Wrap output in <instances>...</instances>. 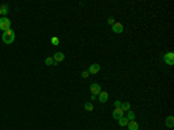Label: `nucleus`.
<instances>
[{"label":"nucleus","instance_id":"obj_7","mask_svg":"<svg viewBox=\"0 0 174 130\" xmlns=\"http://www.w3.org/2000/svg\"><path fill=\"white\" fill-rule=\"evenodd\" d=\"M99 71H100V65L99 64H93L89 66V69H88V72H89V74H95V73H98Z\"/></svg>","mask_w":174,"mask_h":130},{"label":"nucleus","instance_id":"obj_5","mask_svg":"<svg viewBox=\"0 0 174 130\" xmlns=\"http://www.w3.org/2000/svg\"><path fill=\"white\" fill-rule=\"evenodd\" d=\"M113 117L115 120H120L121 117H123V110L121 108H115V110L113 111Z\"/></svg>","mask_w":174,"mask_h":130},{"label":"nucleus","instance_id":"obj_20","mask_svg":"<svg viewBox=\"0 0 174 130\" xmlns=\"http://www.w3.org/2000/svg\"><path fill=\"white\" fill-rule=\"evenodd\" d=\"M88 76H89V72H88V71H84V72L81 73V77H83V78H88Z\"/></svg>","mask_w":174,"mask_h":130},{"label":"nucleus","instance_id":"obj_11","mask_svg":"<svg viewBox=\"0 0 174 130\" xmlns=\"http://www.w3.org/2000/svg\"><path fill=\"white\" fill-rule=\"evenodd\" d=\"M165 124H166L168 128H173V127H174V117H173V116H167Z\"/></svg>","mask_w":174,"mask_h":130},{"label":"nucleus","instance_id":"obj_17","mask_svg":"<svg viewBox=\"0 0 174 130\" xmlns=\"http://www.w3.org/2000/svg\"><path fill=\"white\" fill-rule=\"evenodd\" d=\"M51 44H52V45H58V44H59V38L57 37V36H53L52 38H51Z\"/></svg>","mask_w":174,"mask_h":130},{"label":"nucleus","instance_id":"obj_13","mask_svg":"<svg viewBox=\"0 0 174 130\" xmlns=\"http://www.w3.org/2000/svg\"><path fill=\"white\" fill-rule=\"evenodd\" d=\"M122 109L123 111H128V110H130V103L129 102H123L121 105V107H120Z\"/></svg>","mask_w":174,"mask_h":130},{"label":"nucleus","instance_id":"obj_3","mask_svg":"<svg viewBox=\"0 0 174 130\" xmlns=\"http://www.w3.org/2000/svg\"><path fill=\"white\" fill-rule=\"evenodd\" d=\"M164 61L167 65H173L174 64V54L173 52H167L164 56Z\"/></svg>","mask_w":174,"mask_h":130},{"label":"nucleus","instance_id":"obj_12","mask_svg":"<svg viewBox=\"0 0 174 130\" xmlns=\"http://www.w3.org/2000/svg\"><path fill=\"white\" fill-rule=\"evenodd\" d=\"M128 122H129V120L127 119V117H121V119L118 120V124L121 127H125V126H128Z\"/></svg>","mask_w":174,"mask_h":130},{"label":"nucleus","instance_id":"obj_4","mask_svg":"<svg viewBox=\"0 0 174 130\" xmlns=\"http://www.w3.org/2000/svg\"><path fill=\"white\" fill-rule=\"evenodd\" d=\"M114 33H116V34H121L122 31H123V24L121 22H115L113 24V27H111Z\"/></svg>","mask_w":174,"mask_h":130},{"label":"nucleus","instance_id":"obj_9","mask_svg":"<svg viewBox=\"0 0 174 130\" xmlns=\"http://www.w3.org/2000/svg\"><path fill=\"white\" fill-rule=\"evenodd\" d=\"M53 61L55 62H62V61H64V58H65V55L63 54V52H56V54L53 55Z\"/></svg>","mask_w":174,"mask_h":130},{"label":"nucleus","instance_id":"obj_10","mask_svg":"<svg viewBox=\"0 0 174 130\" xmlns=\"http://www.w3.org/2000/svg\"><path fill=\"white\" fill-rule=\"evenodd\" d=\"M128 128L129 130H138L139 126L136 121H130V122H128Z\"/></svg>","mask_w":174,"mask_h":130},{"label":"nucleus","instance_id":"obj_15","mask_svg":"<svg viewBox=\"0 0 174 130\" xmlns=\"http://www.w3.org/2000/svg\"><path fill=\"white\" fill-rule=\"evenodd\" d=\"M84 107H85V109H86L87 111H93V108H94L93 107V103H91V102H86Z\"/></svg>","mask_w":174,"mask_h":130},{"label":"nucleus","instance_id":"obj_6","mask_svg":"<svg viewBox=\"0 0 174 130\" xmlns=\"http://www.w3.org/2000/svg\"><path fill=\"white\" fill-rule=\"evenodd\" d=\"M91 92H92V94H94V95H96V94H99V93L101 92V87H100V85L99 84H92L91 85Z\"/></svg>","mask_w":174,"mask_h":130},{"label":"nucleus","instance_id":"obj_16","mask_svg":"<svg viewBox=\"0 0 174 130\" xmlns=\"http://www.w3.org/2000/svg\"><path fill=\"white\" fill-rule=\"evenodd\" d=\"M127 119L130 120V121H133L135 120V113L132 110H128V116H127Z\"/></svg>","mask_w":174,"mask_h":130},{"label":"nucleus","instance_id":"obj_8","mask_svg":"<svg viewBox=\"0 0 174 130\" xmlns=\"http://www.w3.org/2000/svg\"><path fill=\"white\" fill-rule=\"evenodd\" d=\"M99 100H100V102L105 103L108 100V93L106 91H102V92L99 93Z\"/></svg>","mask_w":174,"mask_h":130},{"label":"nucleus","instance_id":"obj_21","mask_svg":"<svg viewBox=\"0 0 174 130\" xmlns=\"http://www.w3.org/2000/svg\"><path fill=\"white\" fill-rule=\"evenodd\" d=\"M114 105H115V107H116V108H120V107H121V105H122V102L117 100V101H115V102H114Z\"/></svg>","mask_w":174,"mask_h":130},{"label":"nucleus","instance_id":"obj_14","mask_svg":"<svg viewBox=\"0 0 174 130\" xmlns=\"http://www.w3.org/2000/svg\"><path fill=\"white\" fill-rule=\"evenodd\" d=\"M0 9H1V14H7L8 13V9H9V8H8V5H1V6H0Z\"/></svg>","mask_w":174,"mask_h":130},{"label":"nucleus","instance_id":"obj_1","mask_svg":"<svg viewBox=\"0 0 174 130\" xmlns=\"http://www.w3.org/2000/svg\"><path fill=\"white\" fill-rule=\"evenodd\" d=\"M14 40H15V33H14V30L9 29V30L4 31V34H2V41H4V43L11 44V43L14 42Z\"/></svg>","mask_w":174,"mask_h":130},{"label":"nucleus","instance_id":"obj_23","mask_svg":"<svg viewBox=\"0 0 174 130\" xmlns=\"http://www.w3.org/2000/svg\"><path fill=\"white\" fill-rule=\"evenodd\" d=\"M0 15H1V9H0Z\"/></svg>","mask_w":174,"mask_h":130},{"label":"nucleus","instance_id":"obj_19","mask_svg":"<svg viewBox=\"0 0 174 130\" xmlns=\"http://www.w3.org/2000/svg\"><path fill=\"white\" fill-rule=\"evenodd\" d=\"M107 22H108V24H114L115 23V19H114L113 16H109L108 20H107Z\"/></svg>","mask_w":174,"mask_h":130},{"label":"nucleus","instance_id":"obj_22","mask_svg":"<svg viewBox=\"0 0 174 130\" xmlns=\"http://www.w3.org/2000/svg\"><path fill=\"white\" fill-rule=\"evenodd\" d=\"M91 99L93 100V101H94V100H95V95H94V94H92V95H91Z\"/></svg>","mask_w":174,"mask_h":130},{"label":"nucleus","instance_id":"obj_2","mask_svg":"<svg viewBox=\"0 0 174 130\" xmlns=\"http://www.w3.org/2000/svg\"><path fill=\"white\" fill-rule=\"evenodd\" d=\"M11 20L9 19H7V18H0V29L1 30H4V31H6V30H9L11 29Z\"/></svg>","mask_w":174,"mask_h":130},{"label":"nucleus","instance_id":"obj_18","mask_svg":"<svg viewBox=\"0 0 174 130\" xmlns=\"http://www.w3.org/2000/svg\"><path fill=\"white\" fill-rule=\"evenodd\" d=\"M53 63H55V61L52 57H48L45 59V65H53Z\"/></svg>","mask_w":174,"mask_h":130}]
</instances>
